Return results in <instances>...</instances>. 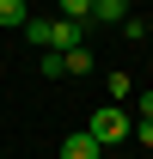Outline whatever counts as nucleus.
<instances>
[{"instance_id":"423d86ee","label":"nucleus","mask_w":153,"mask_h":159,"mask_svg":"<svg viewBox=\"0 0 153 159\" xmlns=\"http://www.w3.org/2000/svg\"><path fill=\"white\" fill-rule=\"evenodd\" d=\"M37 74H43V80H67V67H61V49H43V55H37Z\"/></svg>"},{"instance_id":"9d476101","label":"nucleus","mask_w":153,"mask_h":159,"mask_svg":"<svg viewBox=\"0 0 153 159\" xmlns=\"http://www.w3.org/2000/svg\"><path fill=\"white\" fill-rule=\"evenodd\" d=\"M129 141H141V147H153V116H141V122H135V135Z\"/></svg>"},{"instance_id":"39448f33","label":"nucleus","mask_w":153,"mask_h":159,"mask_svg":"<svg viewBox=\"0 0 153 159\" xmlns=\"http://www.w3.org/2000/svg\"><path fill=\"white\" fill-rule=\"evenodd\" d=\"M61 67H67V74H92L98 61H92V49L80 43V49H61Z\"/></svg>"},{"instance_id":"0eeeda50","label":"nucleus","mask_w":153,"mask_h":159,"mask_svg":"<svg viewBox=\"0 0 153 159\" xmlns=\"http://www.w3.org/2000/svg\"><path fill=\"white\" fill-rule=\"evenodd\" d=\"M61 19H74V25H92V0H61Z\"/></svg>"},{"instance_id":"f03ea898","label":"nucleus","mask_w":153,"mask_h":159,"mask_svg":"<svg viewBox=\"0 0 153 159\" xmlns=\"http://www.w3.org/2000/svg\"><path fill=\"white\" fill-rule=\"evenodd\" d=\"M61 159H104V147H98L86 129H74V135H61Z\"/></svg>"},{"instance_id":"20e7f679","label":"nucleus","mask_w":153,"mask_h":159,"mask_svg":"<svg viewBox=\"0 0 153 159\" xmlns=\"http://www.w3.org/2000/svg\"><path fill=\"white\" fill-rule=\"evenodd\" d=\"M25 19H31V6H25V0H0V31H19Z\"/></svg>"},{"instance_id":"6e6552de","label":"nucleus","mask_w":153,"mask_h":159,"mask_svg":"<svg viewBox=\"0 0 153 159\" xmlns=\"http://www.w3.org/2000/svg\"><path fill=\"white\" fill-rule=\"evenodd\" d=\"M116 98H135V80H129V74H110V104H116Z\"/></svg>"},{"instance_id":"1a4fd4ad","label":"nucleus","mask_w":153,"mask_h":159,"mask_svg":"<svg viewBox=\"0 0 153 159\" xmlns=\"http://www.w3.org/2000/svg\"><path fill=\"white\" fill-rule=\"evenodd\" d=\"M116 31H123V37H135V43H141V37H147V19H135V12H129V19L116 25Z\"/></svg>"},{"instance_id":"7ed1b4c3","label":"nucleus","mask_w":153,"mask_h":159,"mask_svg":"<svg viewBox=\"0 0 153 159\" xmlns=\"http://www.w3.org/2000/svg\"><path fill=\"white\" fill-rule=\"evenodd\" d=\"M123 19H129V0H92V25H98V31H104V25L116 31Z\"/></svg>"},{"instance_id":"9b49d317","label":"nucleus","mask_w":153,"mask_h":159,"mask_svg":"<svg viewBox=\"0 0 153 159\" xmlns=\"http://www.w3.org/2000/svg\"><path fill=\"white\" fill-rule=\"evenodd\" d=\"M135 110H141V116H153V86H147V92H135Z\"/></svg>"},{"instance_id":"f257e3e1","label":"nucleus","mask_w":153,"mask_h":159,"mask_svg":"<svg viewBox=\"0 0 153 159\" xmlns=\"http://www.w3.org/2000/svg\"><path fill=\"white\" fill-rule=\"evenodd\" d=\"M86 135H92L98 147H116V141H129V135H135V122H129V110H123V104H98L92 122H86Z\"/></svg>"},{"instance_id":"f8f14e48","label":"nucleus","mask_w":153,"mask_h":159,"mask_svg":"<svg viewBox=\"0 0 153 159\" xmlns=\"http://www.w3.org/2000/svg\"><path fill=\"white\" fill-rule=\"evenodd\" d=\"M147 37H153V19H147Z\"/></svg>"}]
</instances>
